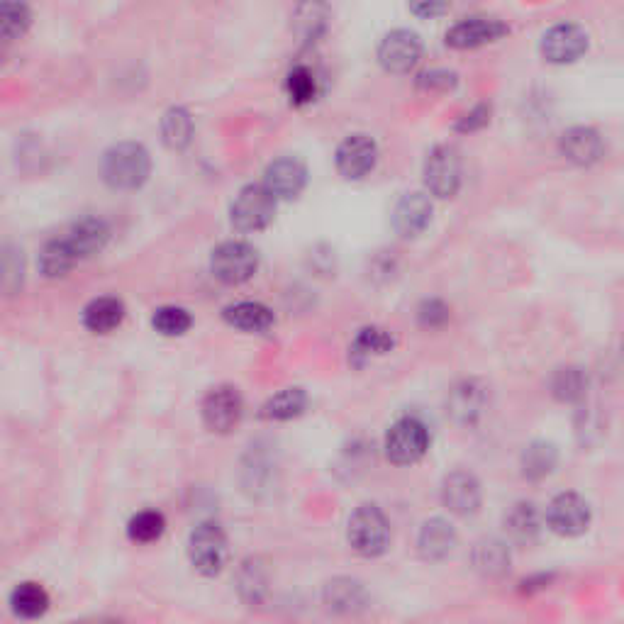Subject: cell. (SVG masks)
Listing matches in <instances>:
<instances>
[{
    "instance_id": "obj_24",
    "label": "cell",
    "mask_w": 624,
    "mask_h": 624,
    "mask_svg": "<svg viewBox=\"0 0 624 624\" xmlns=\"http://www.w3.org/2000/svg\"><path fill=\"white\" fill-rule=\"evenodd\" d=\"M125 303L115 295H100L83 308V327L93 334H110L125 320Z\"/></svg>"
},
{
    "instance_id": "obj_20",
    "label": "cell",
    "mask_w": 624,
    "mask_h": 624,
    "mask_svg": "<svg viewBox=\"0 0 624 624\" xmlns=\"http://www.w3.org/2000/svg\"><path fill=\"white\" fill-rule=\"evenodd\" d=\"M432 200L427 193H405L393 210V227L400 237H420L432 222Z\"/></svg>"
},
{
    "instance_id": "obj_19",
    "label": "cell",
    "mask_w": 624,
    "mask_h": 624,
    "mask_svg": "<svg viewBox=\"0 0 624 624\" xmlns=\"http://www.w3.org/2000/svg\"><path fill=\"white\" fill-rule=\"evenodd\" d=\"M456 542H459V534L454 525L444 517H432L417 532V554L427 564H439L456 549Z\"/></svg>"
},
{
    "instance_id": "obj_40",
    "label": "cell",
    "mask_w": 624,
    "mask_h": 624,
    "mask_svg": "<svg viewBox=\"0 0 624 624\" xmlns=\"http://www.w3.org/2000/svg\"><path fill=\"white\" fill-rule=\"evenodd\" d=\"M22 252L15 244H5L3 249V286L8 295H13L22 286Z\"/></svg>"
},
{
    "instance_id": "obj_16",
    "label": "cell",
    "mask_w": 624,
    "mask_h": 624,
    "mask_svg": "<svg viewBox=\"0 0 624 624\" xmlns=\"http://www.w3.org/2000/svg\"><path fill=\"white\" fill-rule=\"evenodd\" d=\"M308 183V169L298 156H281L264 171V186L276 200H293Z\"/></svg>"
},
{
    "instance_id": "obj_30",
    "label": "cell",
    "mask_w": 624,
    "mask_h": 624,
    "mask_svg": "<svg viewBox=\"0 0 624 624\" xmlns=\"http://www.w3.org/2000/svg\"><path fill=\"white\" fill-rule=\"evenodd\" d=\"M556 464H559V449H556V444L544 442V439L527 444L520 456L522 476H525L527 481H544L546 476L554 473Z\"/></svg>"
},
{
    "instance_id": "obj_22",
    "label": "cell",
    "mask_w": 624,
    "mask_h": 624,
    "mask_svg": "<svg viewBox=\"0 0 624 624\" xmlns=\"http://www.w3.org/2000/svg\"><path fill=\"white\" fill-rule=\"evenodd\" d=\"M471 564H473V571L481 573L483 578L498 581V578H503L510 573V566H512L510 546H507L505 539H498V537L478 539L471 549Z\"/></svg>"
},
{
    "instance_id": "obj_10",
    "label": "cell",
    "mask_w": 624,
    "mask_h": 624,
    "mask_svg": "<svg viewBox=\"0 0 624 624\" xmlns=\"http://www.w3.org/2000/svg\"><path fill=\"white\" fill-rule=\"evenodd\" d=\"M205 427L215 434H230L232 429L239 427L244 417V398L239 393V388L234 386H217L205 395L203 408Z\"/></svg>"
},
{
    "instance_id": "obj_8",
    "label": "cell",
    "mask_w": 624,
    "mask_h": 624,
    "mask_svg": "<svg viewBox=\"0 0 624 624\" xmlns=\"http://www.w3.org/2000/svg\"><path fill=\"white\" fill-rule=\"evenodd\" d=\"M490 403L488 386L478 378H464L454 383L444 400V412L456 427H473L486 415Z\"/></svg>"
},
{
    "instance_id": "obj_31",
    "label": "cell",
    "mask_w": 624,
    "mask_h": 624,
    "mask_svg": "<svg viewBox=\"0 0 624 624\" xmlns=\"http://www.w3.org/2000/svg\"><path fill=\"white\" fill-rule=\"evenodd\" d=\"M193 135L195 122L193 115L188 113L186 108L174 105V108L166 110L164 117H161V142H164L166 147L174 149V152H181V149H186L188 144H191Z\"/></svg>"
},
{
    "instance_id": "obj_7",
    "label": "cell",
    "mask_w": 624,
    "mask_h": 624,
    "mask_svg": "<svg viewBox=\"0 0 624 624\" xmlns=\"http://www.w3.org/2000/svg\"><path fill=\"white\" fill-rule=\"evenodd\" d=\"M256 269H259V252L247 242H237V239L222 242L210 254V271L217 281L227 283V286L247 283Z\"/></svg>"
},
{
    "instance_id": "obj_21",
    "label": "cell",
    "mask_w": 624,
    "mask_h": 624,
    "mask_svg": "<svg viewBox=\"0 0 624 624\" xmlns=\"http://www.w3.org/2000/svg\"><path fill=\"white\" fill-rule=\"evenodd\" d=\"M237 593L244 605L259 607L269 600L271 573L261 556H249L237 568Z\"/></svg>"
},
{
    "instance_id": "obj_36",
    "label": "cell",
    "mask_w": 624,
    "mask_h": 624,
    "mask_svg": "<svg viewBox=\"0 0 624 624\" xmlns=\"http://www.w3.org/2000/svg\"><path fill=\"white\" fill-rule=\"evenodd\" d=\"M193 317L186 308H178V305H161L154 310L152 315V327L164 337H181L191 330Z\"/></svg>"
},
{
    "instance_id": "obj_34",
    "label": "cell",
    "mask_w": 624,
    "mask_h": 624,
    "mask_svg": "<svg viewBox=\"0 0 624 624\" xmlns=\"http://www.w3.org/2000/svg\"><path fill=\"white\" fill-rule=\"evenodd\" d=\"M166 532V517L159 510H142L127 522V537L137 544H152Z\"/></svg>"
},
{
    "instance_id": "obj_17",
    "label": "cell",
    "mask_w": 624,
    "mask_h": 624,
    "mask_svg": "<svg viewBox=\"0 0 624 624\" xmlns=\"http://www.w3.org/2000/svg\"><path fill=\"white\" fill-rule=\"evenodd\" d=\"M559 152L566 161L576 166H593L603 159L605 142L595 127L576 125L568 127L564 135L559 137Z\"/></svg>"
},
{
    "instance_id": "obj_13",
    "label": "cell",
    "mask_w": 624,
    "mask_h": 624,
    "mask_svg": "<svg viewBox=\"0 0 624 624\" xmlns=\"http://www.w3.org/2000/svg\"><path fill=\"white\" fill-rule=\"evenodd\" d=\"M334 164H337L339 176L347 181H359V178L369 176L378 164L376 142L369 135H349L337 147Z\"/></svg>"
},
{
    "instance_id": "obj_28",
    "label": "cell",
    "mask_w": 624,
    "mask_h": 624,
    "mask_svg": "<svg viewBox=\"0 0 624 624\" xmlns=\"http://www.w3.org/2000/svg\"><path fill=\"white\" fill-rule=\"evenodd\" d=\"M395 347V337L383 327H364L359 330V334L354 337L349 347V361L354 366H364L366 361H371L373 356H383L388 351H393Z\"/></svg>"
},
{
    "instance_id": "obj_3",
    "label": "cell",
    "mask_w": 624,
    "mask_h": 624,
    "mask_svg": "<svg viewBox=\"0 0 624 624\" xmlns=\"http://www.w3.org/2000/svg\"><path fill=\"white\" fill-rule=\"evenodd\" d=\"M188 559L200 576H220L227 566V534L215 520H203L188 537Z\"/></svg>"
},
{
    "instance_id": "obj_5",
    "label": "cell",
    "mask_w": 624,
    "mask_h": 624,
    "mask_svg": "<svg viewBox=\"0 0 624 624\" xmlns=\"http://www.w3.org/2000/svg\"><path fill=\"white\" fill-rule=\"evenodd\" d=\"M464 164L454 144H437L422 166V181L434 198H454L461 188Z\"/></svg>"
},
{
    "instance_id": "obj_32",
    "label": "cell",
    "mask_w": 624,
    "mask_h": 624,
    "mask_svg": "<svg viewBox=\"0 0 624 624\" xmlns=\"http://www.w3.org/2000/svg\"><path fill=\"white\" fill-rule=\"evenodd\" d=\"M37 264L39 273H42L44 278H61L78 264V256L74 254V249L69 247V242H66L64 237H57L49 239V242L44 244L42 252H39Z\"/></svg>"
},
{
    "instance_id": "obj_4",
    "label": "cell",
    "mask_w": 624,
    "mask_h": 624,
    "mask_svg": "<svg viewBox=\"0 0 624 624\" xmlns=\"http://www.w3.org/2000/svg\"><path fill=\"white\" fill-rule=\"evenodd\" d=\"M390 464L412 466L425 459L429 449V429L420 417L405 415L390 425L383 442Z\"/></svg>"
},
{
    "instance_id": "obj_43",
    "label": "cell",
    "mask_w": 624,
    "mask_h": 624,
    "mask_svg": "<svg viewBox=\"0 0 624 624\" xmlns=\"http://www.w3.org/2000/svg\"><path fill=\"white\" fill-rule=\"evenodd\" d=\"M554 581V573H537V576H529L525 581L520 583V593H539V590H546Z\"/></svg>"
},
{
    "instance_id": "obj_6",
    "label": "cell",
    "mask_w": 624,
    "mask_h": 624,
    "mask_svg": "<svg viewBox=\"0 0 624 624\" xmlns=\"http://www.w3.org/2000/svg\"><path fill=\"white\" fill-rule=\"evenodd\" d=\"M278 200L269 193V188L259 186V183H249L237 198L232 200L230 220L234 230L239 232H259L271 225L273 215H276Z\"/></svg>"
},
{
    "instance_id": "obj_42",
    "label": "cell",
    "mask_w": 624,
    "mask_h": 624,
    "mask_svg": "<svg viewBox=\"0 0 624 624\" xmlns=\"http://www.w3.org/2000/svg\"><path fill=\"white\" fill-rule=\"evenodd\" d=\"M490 113H493V110H490V105L488 103H478V105H473L471 110H468V113H464L459 117V120H456V125H454V130L456 132H476V130H483V127L488 125L490 122Z\"/></svg>"
},
{
    "instance_id": "obj_29",
    "label": "cell",
    "mask_w": 624,
    "mask_h": 624,
    "mask_svg": "<svg viewBox=\"0 0 624 624\" xmlns=\"http://www.w3.org/2000/svg\"><path fill=\"white\" fill-rule=\"evenodd\" d=\"M49 605H52V598L44 590V585L39 583H18L10 593V610L22 620H39V617L47 615Z\"/></svg>"
},
{
    "instance_id": "obj_45",
    "label": "cell",
    "mask_w": 624,
    "mask_h": 624,
    "mask_svg": "<svg viewBox=\"0 0 624 624\" xmlns=\"http://www.w3.org/2000/svg\"><path fill=\"white\" fill-rule=\"evenodd\" d=\"M622 354H624V344H622Z\"/></svg>"
},
{
    "instance_id": "obj_41",
    "label": "cell",
    "mask_w": 624,
    "mask_h": 624,
    "mask_svg": "<svg viewBox=\"0 0 624 624\" xmlns=\"http://www.w3.org/2000/svg\"><path fill=\"white\" fill-rule=\"evenodd\" d=\"M451 310L444 300L439 298H427L422 300L420 308H417V322L427 330H437V327H444L449 322Z\"/></svg>"
},
{
    "instance_id": "obj_18",
    "label": "cell",
    "mask_w": 624,
    "mask_h": 624,
    "mask_svg": "<svg viewBox=\"0 0 624 624\" xmlns=\"http://www.w3.org/2000/svg\"><path fill=\"white\" fill-rule=\"evenodd\" d=\"M510 27L498 18H466L456 22L447 32V47L451 49H476L483 44L498 42L505 37Z\"/></svg>"
},
{
    "instance_id": "obj_33",
    "label": "cell",
    "mask_w": 624,
    "mask_h": 624,
    "mask_svg": "<svg viewBox=\"0 0 624 624\" xmlns=\"http://www.w3.org/2000/svg\"><path fill=\"white\" fill-rule=\"evenodd\" d=\"M588 393V373L581 366H561L551 376V395L559 403H578Z\"/></svg>"
},
{
    "instance_id": "obj_26",
    "label": "cell",
    "mask_w": 624,
    "mask_h": 624,
    "mask_svg": "<svg viewBox=\"0 0 624 624\" xmlns=\"http://www.w3.org/2000/svg\"><path fill=\"white\" fill-rule=\"evenodd\" d=\"M222 320L239 332H266L276 322L271 308L264 303H254V300H242V303L227 305L222 310Z\"/></svg>"
},
{
    "instance_id": "obj_11",
    "label": "cell",
    "mask_w": 624,
    "mask_h": 624,
    "mask_svg": "<svg viewBox=\"0 0 624 624\" xmlns=\"http://www.w3.org/2000/svg\"><path fill=\"white\" fill-rule=\"evenodd\" d=\"M378 64L388 71V74H408L415 69L422 59V39L417 32L405 30H390L386 37L378 44Z\"/></svg>"
},
{
    "instance_id": "obj_38",
    "label": "cell",
    "mask_w": 624,
    "mask_h": 624,
    "mask_svg": "<svg viewBox=\"0 0 624 624\" xmlns=\"http://www.w3.org/2000/svg\"><path fill=\"white\" fill-rule=\"evenodd\" d=\"M295 25L305 39H315L322 35L327 27V10L325 5H300L295 10Z\"/></svg>"
},
{
    "instance_id": "obj_23",
    "label": "cell",
    "mask_w": 624,
    "mask_h": 624,
    "mask_svg": "<svg viewBox=\"0 0 624 624\" xmlns=\"http://www.w3.org/2000/svg\"><path fill=\"white\" fill-rule=\"evenodd\" d=\"M64 239L74 249L78 261L91 259V256L103 252L105 244L110 242V225L105 220H100V217H83V220H78L69 227Z\"/></svg>"
},
{
    "instance_id": "obj_27",
    "label": "cell",
    "mask_w": 624,
    "mask_h": 624,
    "mask_svg": "<svg viewBox=\"0 0 624 624\" xmlns=\"http://www.w3.org/2000/svg\"><path fill=\"white\" fill-rule=\"evenodd\" d=\"M308 408V393L303 388H283L276 395H271L264 405H261L259 417L269 422H288L300 417Z\"/></svg>"
},
{
    "instance_id": "obj_39",
    "label": "cell",
    "mask_w": 624,
    "mask_h": 624,
    "mask_svg": "<svg viewBox=\"0 0 624 624\" xmlns=\"http://www.w3.org/2000/svg\"><path fill=\"white\" fill-rule=\"evenodd\" d=\"M417 88L427 93H449L459 86V74L451 69H427L415 78Z\"/></svg>"
},
{
    "instance_id": "obj_35",
    "label": "cell",
    "mask_w": 624,
    "mask_h": 624,
    "mask_svg": "<svg viewBox=\"0 0 624 624\" xmlns=\"http://www.w3.org/2000/svg\"><path fill=\"white\" fill-rule=\"evenodd\" d=\"M286 93L293 105H308L317 98V76L310 66L295 64L286 76Z\"/></svg>"
},
{
    "instance_id": "obj_15",
    "label": "cell",
    "mask_w": 624,
    "mask_h": 624,
    "mask_svg": "<svg viewBox=\"0 0 624 624\" xmlns=\"http://www.w3.org/2000/svg\"><path fill=\"white\" fill-rule=\"evenodd\" d=\"M322 603L332 615L354 617L369 607V590L361 581L351 576H337L322 588Z\"/></svg>"
},
{
    "instance_id": "obj_25",
    "label": "cell",
    "mask_w": 624,
    "mask_h": 624,
    "mask_svg": "<svg viewBox=\"0 0 624 624\" xmlns=\"http://www.w3.org/2000/svg\"><path fill=\"white\" fill-rule=\"evenodd\" d=\"M503 527L507 539L512 544H520V546H529L537 542L539 532H542V522H539V512L537 507L527 500H520L505 512L503 517Z\"/></svg>"
},
{
    "instance_id": "obj_37",
    "label": "cell",
    "mask_w": 624,
    "mask_h": 624,
    "mask_svg": "<svg viewBox=\"0 0 624 624\" xmlns=\"http://www.w3.org/2000/svg\"><path fill=\"white\" fill-rule=\"evenodd\" d=\"M32 25V13L25 3H3L0 5V35L5 42L22 37Z\"/></svg>"
},
{
    "instance_id": "obj_9",
    "label": "cell",
    "mask_w": 624,
    "mask_h": 624,
    "mask_svg": "<svg viewBox=\"0 0 624 624\" xmlns=\"http://www.w3.org/2000/svg\"><path fill=\"white\" fill-rule=\"evenodd\" d=\"M590 520V503L578 493H559L546 507V525L559 537H581L588 532Z\"/></svg>"
},
{
    "instance_id": "obj_2",
    "label": "cell",
    "mask_w": 624,
    "mask_h": 624,
    "mask_svg": "<svg viewBox=\"0 0 624 624\" xmlns=\"http://www.w3.org/2000/svg\"><path fill=\"white\" fill-rule=\"evenodd\" d=\"M349 546L364 559H378L390 546V522L383 510L373 503L356 507L347 525Z\"/></svg>"
},
{
    "instance_id": "obj_44",
    "label": "cell",
    "mask_w": 624,
    "mask_h": 624,
    "mask_svg": "<svg viewBox=\"0 0 624 624\" xmlns=\"http://www.w3.org/2000/svg\"><path fill=\"white\" fill-rule=\"evenodd\" d=\"M449 10L447 3H412L410 13L417 15V18H437V15H444Z\"/></svg>"
},
{
    "instance_id": "obj_12",
    "label": "cell",
    "mask_w": 624,
    "mask_h": 624,
    "mask_svg": "<svg viewBox=\"0 0 624 624\" xmlns=\"http://www.w3.org/2000/svg\"><path fill=\"white\" fill-rule=\"evenodd\" d=\"M588 32L576 22H559L544 32L539 52L549 64H573L588 52Z\"/></svg>"
},
{
    "instance_id": "obj_14",
    "label": "cell",
    "mask_w": 624,
    "mask_h": 624,
    "mask_svg": "<svg viewBox=\"0 0 624 624\" xmlns=\"http://www.w3.org/2000/svg\"><path fill=\"white\" fill-rule=\"evenodd\" d=\"M442 503L451 515L471 517L481 510L483 490L471 471H451L442 481Z\"/></svg>"
},
{
    "instance_id": "obj_1",
    "label": "cell",
    "mask_w": 624,
    "mask_h": 624,
    "mask_svg": "<svg viewBox=\"0 0 624 624\" xmlns=\"http://www.w3.org/2000/svg\"><path fill=\"white\" fill-rule=\"evenodd\" d=\"M103 181L115 191H137L152 174V156L139 142H117L100 161Z\"/></svg>"
}]
</instances>
